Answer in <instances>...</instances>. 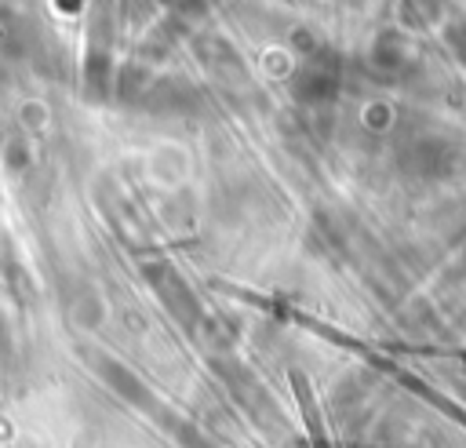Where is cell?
Returning <instances> with one entry per match:
<instances>
[{"label": "cell", "instance_id": "6da1fadb", "mask_svg": "<svg viewBox=\"0 0 466 448\" xmlns=\"http://www.w3.org/2000/svg\"><path fill=\"white\" fill-rule=\"evenodd\" d=\"M451 164H455V153L441 138H422L408 149V168H415L422 175H448Z\"/></svg>", "mask_w": 466, "mask_h": 448}]
</instances>
